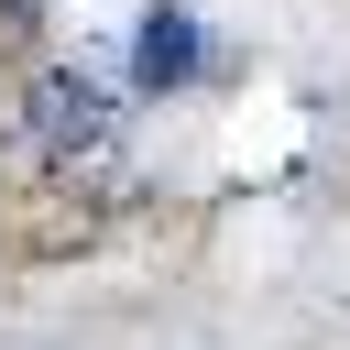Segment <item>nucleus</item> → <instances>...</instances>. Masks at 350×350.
<instances>
[{
    "mask_svg": "<svg viewBox=\"0 0 350 350\" xmlns=\"http://www.w3.org/2000/svg\"><path fill=\"white\" fill-rule=\"evenodd\" d=\"M186 66H197V33H186V11H164V22L142 33V88H175Z\"/></svg>",
    "mask_w": 350,
    "mask_h": 350,
    "instance_id": "1",
    "label": "nucleus"
}]
</instances>
